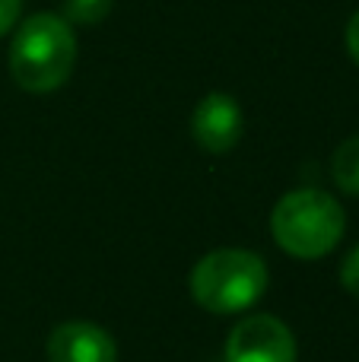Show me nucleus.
I'll use <instances>...</instances> for the list:
<instances>
[{
    "instance_id": "1",
    "label": "nucleus",
    "mask_w": 359,
    "mask_h": 362,
    "mask_svg": "<svg viewBox=\"0 0 359 362\" xmlns=\"http://www.w3.org/2000/svg\"><path fill=\"white\" fill-rule=\"evenodd\" d=\"M76 67V32L64 16L32 13L10 42V74L25 93H54Z\"/></svg>"
},
{
    "instance_id": "2",
    "label": "nucleus",
    "mask_w": 359,
    "mask_h": 362,
    "mask_svg": "<svg viewBox=\"0 0 359 362\" xmlns=\"http://www.w3.org/2000/svg\"><path fill=\"white\" fill-rule=\"evenodd\" d=\"M347 229L343 206L318 187H296L283 194L271 213V232L277 245L293 257L315 261L337 248Z\"/></svg>"
},
{
    "instance_id": "3",
    "label": "nucleus",
    "mask_w": 359,
    "mask_h": 362,
    "mask_svg": "<svg viewBox=\"0 0 359 362\" xmlns=\"http://www.w3.org/2000/svg\"><path fill=\"white\" fill-rule=\"evenodd\" d=\"M267 280V267L254 251L220 248L194 264L191 296L210 315H239L264 296Z\"/></svg>"
},
{
    "instance_id": "4",
    "label": "nucleus",
    "mask_w": 359,
    "mask_h": 362,
    "mask_svg": "<svg viewBox=\"0 0 359 362\" xmlns=\"http://www.w3.org/2000/svg\"><path fill=\"white\" fill-rule=\"evenodd\" d=\"M226 362H296V337L273 315H245L226 337Z\"/></svg>"
},
{
    "instance_id": "5",
    "label": "nucleus",
    "mask_w": 359,
    "mask_h": 362,
    "mask_svg": "<svg viewBox=\"0 0 359 362\" xmlns=\"http://www.w3.org/2000/svg\"><path fill=\"white\" fill-rule=\"evenodd\" d=\"M245 118L229 93H207L191 115V137L204 153L223 156L242 140Z\"/></svg>"
},
{
    "instance_id": "6",
    "label": "nucleus",
    "mask_w": 359,
    "mask_h": 362,
    "mask_svg": "<svg viewBox=\"0 0 359 362\" xmlns=\"http://www.w3.org/2000/svg\"><path fill=\"white\" fill-rule=\"evenodd\" d=\"M48 362H118L112 334L89 321H67L48 337Z\"/></svg>"
},
{
    "instance_id": "7",
    "label": "nucleus",
    "mask_w": 359,
    "mask_h": 362,
    "mask_svg": "<svg viewBox=\"0 0 359 362\" xmlns=\"http://www.w3.org/2000/svg\"><path fill=\"white\" fill-rule=\"evenodd\" d=\"M331 175H334L341 191L359 194V134L356 137H347L334 150V159H331Z\"/></svg>"
},
{
    "instance_id": "8",
    "label": "nucleus",
    "mask_w": 359,
    "mask_h": 362,
    "mask_svg": "<svg viewBox=\"0 0 359 362\" xmlns=\"http://www.w3.org/2000/svg\"><path fill=\"white\" fill-rule=\"evenodd\" d=\"M112 6L114 0H61V16L70 25H99Z\"/></svg>"
},
{
    "instance_id": "9",
    "label": "nucleus",
    "mask_w": 359,
    "mask_h": 362,
    "mask_svg": "<svg viewBox=\"0 0 359 362\" xmlns=\"http://www.w3.org/2000/svg\"><path fill=\"white\" fill-rule=\"evenodd\" d=\"M341 283H343V289H347L350 296H359V245L347 255V261H343Z\"/></svg>"
},
{
    "instance_id": "10",
    "label": "nucleus",
    "mask_w": 359,
    "mask_h": 362,
    "mask_svg": "<svg viewBox=\"0 0 359 362\" xmlns=\"http://www.w3.org/2000/svg\"><path fill=\"white\" fill-rule=\"evenodd\" d=\"M19 13H23V0H0V38L19 23Z\"/></svg>"
},
{
    "instance_id": "11",
    "label": "nucleus",
    "mask_w": 359,
    "mask_h": 362,
    "mask_svg": "<svg viewBox=\"0 0 359 362\" xmlns=\"http://www.w3.org/2000/svg\"><path fill=\"white\" fill-rule=\"evenodd\" d=\"M347 51H350V57L359 64V10L350 16V23H347Z\"/></svg>"
}]
</instances>
